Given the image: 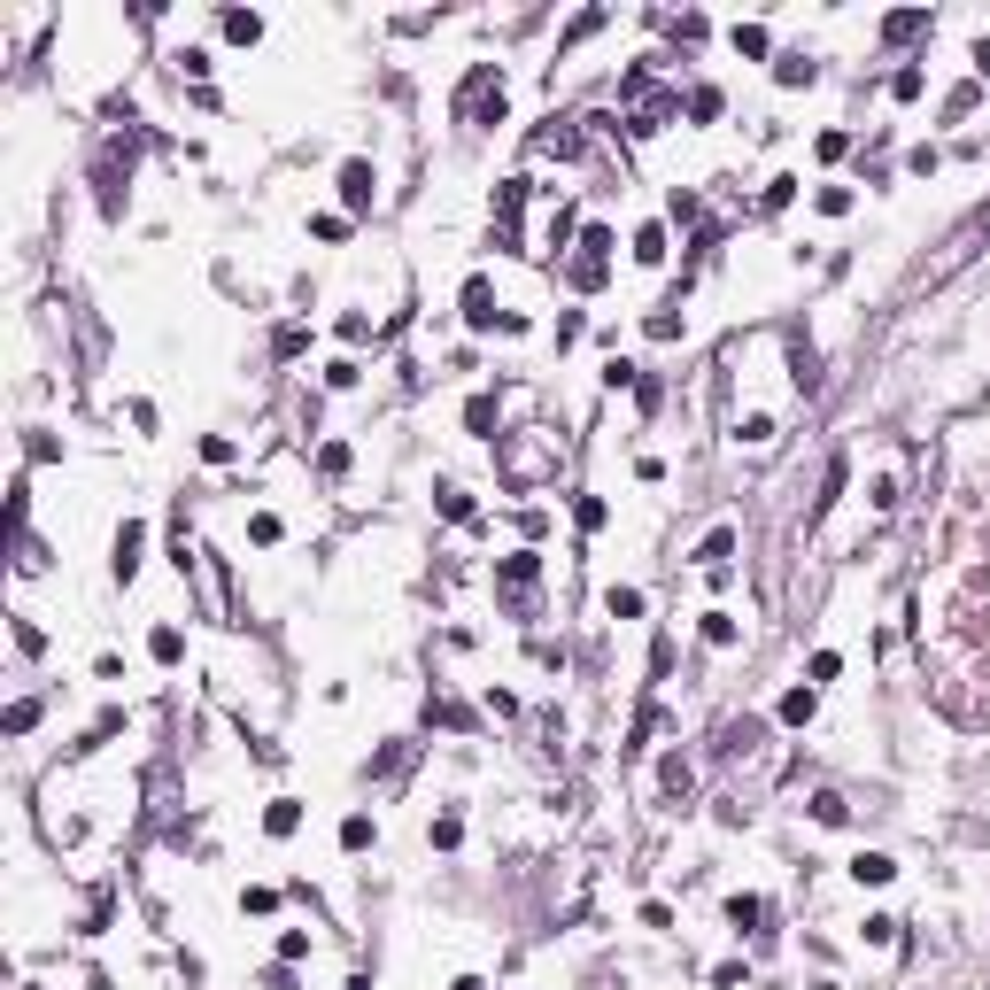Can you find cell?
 <instances>
[{"label":"cell","instance_id":"cell-17","mask_svg":"<svg viewBox=\"0 0 990 990\" xmlns=\"http://www.w3.org/2000/svg\"><path fill=\"white\" fill-rule=\"evenodd\" d=\"M434 503H441V519H472V495L457 488V480H441V488H434Z\"/></svg>","mask_w":990,"mask_h":990},{"label":"cell","instance_id":"cell-7","mask_svg":"<svg viewBox=\"0 0 990 990\" xmlns=\"http://www.w3.org/2000/svg\"><path fill=\"white\" fill-rule=\"evenodd\" d=\"M217 31H225L233 47H256V39H263V16H256V8H225V16H217Z\"/></svg>","mask_w":990,"mask_h":990},{"label":"cell","instance_id":"cell-18","mask_svg":"<svg viewBox=\"0 0 990 990\" xmlns=\"http://www.w3.org/2000/svg\"><path fill=\"white\" fill-rule=\"evenodd\" d=\"M310 952H318L310 929H279V960H310Z\"/></svg>","mask_w":990,"mask_h":990},{"label":"cell","instance_id":"cell-15","mask_svg":"<svg viewBox=\"0 0 990 990\" xmlns=\"http://www.w3.org/2000/svg\"><path fill=\"white\" fill-rule=\"evenodd\" d=\"M820 78V62H805V55H782L774 62V86H813Z\"/></svg>","mask_w":990,"mask_h":990},{"label":"cell","instance_id":"cell-9","mask_svg":"<svg viewBox=\"0 0 990 990\" xmlns=\"http://www.w3.org/2000/svg\"><path fill=\"white\" fill-rule=\"evenodd\" d=\"M697 635L712 642V650H735V642H743V619H735V612H704Z\"/></svg>","mask_w":990,"mask_h":990},{"label":"cell","instance_id":"cell-23","mask_svg":"<svg viewBox=\"0 0 990 990\" xmlns=\"http://www.w3.org/2000/svg\"><path fill=\"white\" fill-rule=\"evenodd\" d=\"M813 820H820V828H844V797H836V789H820V797H813Z\"/></svg>","mask_w":990,"mask_h":990},{"label":"cell","instance_id":"cell-8","mask_svg":"<svg viewBox=\"0 0 990 990\" xmlns=\"http://www.w3.org/2000/svg\"><path fill=\"white\" fill-rule=\"evenodd\" d=\"M294 828H302V797H271V813H263V836H279V844H287Z\"/></svg>","mask_w":990,"mask_h":990},{"label":"cell","instance_id":"cell-3","mask_svg":"<svg viewBox=\"0 0 990 990\" xmlns=\"http://www.w3.org/2000/svg\"><path fill=\"white\" fill-rule=\"evenodd\" d=\"M341 202H349V209H372V202H379V171L364 163V155H349V163H341Z\"/></svg>","mask_w":990,"mask_h":990},{"label":"cell","instance_id":"cell-31","mask_svg":"<svg viewBox=\"0 0 990 990\" xmlns=\"http://www.w3.org/2000/svg\"><path fill=\"white\" fill-rule=\"evenodd\" d=\"M279 534H287V526L271 519V511H256V519H248V542H263V550H271V542H279Z\"/></svg>","mask_w":990,"mask_h":990},{"label":"cell","instance_id":"cell-34","mask_svg":"<svg viewBox=\"0 0 990 990\" xmlns=\"http://www.w3.org/2000/svg\"><path fill=\"white\" fill-rule=\"evenodd\" d=\"M712 983L735 990V983H751V967H743V960H720V967H712Z\"/></svg>","mask_w":990,"mask_h":990},{"label":"cell","instance_id":"cell-16","mask_svg":"<svg viewBox=\"0 0 990 990\" xmlns=\"http://www.w3.org/2000/svg\"><path fill=\"white\" fill-rule=\"evenodd\" d=\"M356 379H364V364H356V356H333V364H325V387H333V395H349Z\"/></svg>","mask_w":990,"mask_h":990},{"label":"cell","instance_id":"cell-19","mask_svg":"<svg viewBox=\"0 0 990 990\" xmlns=\"http://www.w3.org/2000/svg\"><path fill=\"white\" fill-rule=\"evenodd\" d=\"M913 31H929L921 8H905V16H882V39H913Z\"/></svg>","mask_w":990,"mask_h":990},{"label":"cell","instance_id":"cell-1","mask_svg":"<svg viewBox=\"0 0 990 990\" xmlns=\"http://www.w3.org/2000/svg\"><path fill=\"white\" fill-rule=\"evenodd\" d=\"M465 325H472V333H488V325H511V310L495 302V279H488V271H472V279H465Z\"/></svg>","mask_w":990,"mask_h":990},{"label":"cell","instance_id":"cell-35","mask_svg":"<svg viewBox=\"0 0 990 990\" xmlns=\"http://www.w3.org/2000/svg\"><path fill=\"white\" fill-rule=\"evenodd\" d=\"M967 62H975V78H990V31L975 39V47H967Z\"/></svg>","mask_w":990,"mask_h":990},{"label":"cell","instance_id":"cell-5","mask_svg":"<svg viewBox=\"0 0 990 990\" xmlns=\"http://www.w3.org/2000/svg\"><path fill=\"white\" fill-rule=\"evenodd\" d=\"M851 882H859V890H882V882H898V859H890V851H859V859H851Z\"/></svg>","mask_w":990,"mask_h":990},{"label":"cell","instance_id":"cell-28","mask_svg":"<svg viewBox=\"0 0 990 990\" xmlns=\"http://www.w3.org/2000/svg\"><path fill=\"white\" fill-rule=\"evenodd\" d=\"M813 209H820V217H844V209H851V186H820Z\"/></svg>","mask_w":990,"mask_h":990},{"label":"cell","instance_id":"cell-30","mask_svg":"<svg viewBox=\"0 0 990 990\" xmlns=\"http://www.w3.org/2000/svg\"><path fill=\"white\" fill-rule=\"evenodd\" d=\"M271 349H279V356H302V349H310V325H279V341H271Z\"/></svg>","mask_w":990,"mask_h":990},{"label":"cell","instance_id":"cell-32","mask_svg":"<svg viewBox=\"0 0 990 990\" xmlns=\"http://www.w3.org/2000/svg\"><path fill=\"white\" fill-rule=\"evenodd\" d=\"M31 728H39V704H31V697L8 704V735H31Z\"/></svg>","mask_w":990,"mask_h":990},{"label":"cell","instance_id":"cell-22","mask_svg":"<svg viewBox=\"0 0 990 990\" xmlns=\"http://www.w3.org/2000/svg\"><path fill=\"white\" fill-rule=\"evenodd\" d=\"M573 519H581L588 534H604V519H612V511H604V495H581V503H573Z\"/></svg>","mask_w":990,"mask_h":990},{"label":"cell","instance_id":"cell-14","mask_svg":"<svg viewBox=\"0 0 990 990\" xmlns=\"http://www.w3.org/2000/svg\"><path fill=\"white\" fill-rule=\"evenodd\" d=\"M658 789H666V797H689V758H681V751L658 758Z\"/></svg>","mask_w":990,"mask_h":990},{"label":"cell","instance_id":"cell-27","mask_svg":"<svg viewBox=\"0 0 990 990\" xmlns=\"http://www.w3.org/2000/svg\"><path fill=\"white\" fill-rule=\"evenodd\" d=\"M859 936L882 952V944H898V921H890V913H867V929H859Z\"/></svg>","mask_w":990,"mask_h":990},{"label":"cell","instance_id":"cell-26","mask_svg":"<svg viewBox=\"0 0 990 990\" xmlns=\"http://www.w3.org/2000/svg\"><path fill=\"white\" fill-rule=\"evenodd\" d=\"M642 333H650V341H681V318H673V310H650V318H642Z\"/></svg>","mask_w":990,"mask_h":990},{"label":"cell","instance_id":"cell-33","mask_svg":"<svg viewBox=\"0 0 990 990\" xmlns=\"http://www.w3.org/2000/svg\"><path fill=\"white\" fill-rule=\"evenodd\" d=\"M874 511H898V472H874Z\"/></svg>","mask_w":990,"mask_h":990},{"label":"cell","instance_id":"cell-4","mask_svg":"<svg viewBox=\"0 0 990 990\" xmlns=\"http://www.w3.org/2000/svg\"><path fill=\"white\" fill-rule=\"evenodd\" d=\"M774 712H782V728H813L820 689H813V681H797V689H782V704H774Z\"/></svg>","mask_w":990,"mask_h":990},{"label":"cell","instance_id":"cell-2","mask_svg":"<svg viewBox=\"0 0 990 990\" xmlns=\"http://www.w3.org/2000/svg\"><path fill=\"white\" fill-rule=\"evenodd\" d=\"M140 550H147V526H140V519H124V526H117V542H109V573H117V581H140Z\"/></svg>","mask_w":990,"mask_h":990},{"label":"cell","instance_id":"cell-12","mask_svg":"<svg viewBox=\"0 0 990 990\" xmlns=\"http://www.w3.org/2000/svg\"><path fill=\"white\" fill-rule=\"evenodd\" d=\"M758 921H766V898H728V929L735 936H758Z\"/></svg>","mask_w":990,"mask_h":990},{"label":"cell","instance_id":"cell-11","mask_svg":"<svg viewBox=\"0 0 990 990\" xmlns=\"http://www.w3.org/2000/svg\"><path fill=\"white\" fill-rule=\"evenodd\" d=\"M372 844H379V820H372V813H349V820H341V851H372Z\"/></svg>","mask_w":990,"mask_h":990},{"label":"cell","instance_id":"cell-36","mask_svg":"<svg viewBox=\"0 0 990 990\" xmlns=\"http://www.w3.org/2000/svg\"><path fill=\"white\" fill-rule=\"evenodd\" d=\"M449 990H488V983H480V975H457V983H449Z\"/></svg>","mask_w":990,"mask_h":990},{"label":"cell","instance_id":"cell-13","mask_svg":"<svg viewBox=\"0 0 990 990\" xmlns=\"http://www.w3.org/2000/svg\"><path fill=\"white\" fill-rule=\"evenodd\" d=\"M635 263H642V271L666 263V225H642V233H635Z\"/></svg>","mask_w":990,"mask_h":990},{"label":"cell","instance_id":"cell-21","mask_svg":"<svg viewBox=\"0 0 990 990\" xmlns=\"http://www.w3.org/2000/svg\"><path fill=\"white\" fill-rule=\"evenodd\" d=\"M604 612H612V619H642V588H612Z\"/></svg>","mask_w":990,"mask_h":990},{"label":"cell","instance_id":"cell-20","mask_svg":"<svg viewBox=\"0 0 990 990\" xmlns=\"http://www.w3.org/2000/svg\"><path fill=\"white\" fill-rule=\"evenodd\" d=\"M766 47H774V39H766V24H735V55H766Z\"/></svg>","mask_w":990,"mask_h":990},{"label":"cell","instance_id":"cell-6","mask_svg":"<svg viewBox=\"0 0 990 990\" xmlns=\"http://www.w3.org/2000/svg\"><path fill=\"white\" fill-rule=\"evenodd\" d=\"M495 426H503V403H495V395H472V403H465V434L472 441H495Z\"/></svg>","mask_w":990,"mask_h":990},{"label":"cell","instance_id":"cell-25","mask_svg":"<svg viewBox=\"0 0 990 990\" xmlns=\"http://www.w3.org/2000/svg\"><path fill=\"white\" fill-rule=\"evenodd\" d=\"M797 202V178H766V194H758V209H789Z\"/></svg>","mask_w":990,"mask_h":990},{"label":"cell","instance_id":"cell-29","mask_svg":"<svg viewBox=\"0 0 990 990\" xmlns=\"http://www.w3.org/2000/svg\"><path fill=\"white\" fill-rule=\"evenodd\" d=\"M805 673H813V689H820V681H836V673H844V650H813V666H805Z\"/></svg>","mask_w":990,"mask_h":990},{"label":"cell","instance_id":"cell-10","mask_svg":"<svg viewBox=\"0 0 990 990\" xmlns=\"http://www.w3.org/2000/svg\"><path fill=\"white\" fill-rule=\"evenodd\" d=\"M147 658H155V666H178V658H186V635H178L171 619H163V627L147 635Z\"/></svg>","mask_w":990,"mask_h":990},{"label":"cell","instance_id":"cell-24","mask_svg":"<svg viewBox=\"0 0 990 990\" xmlns=\"http://www.w3.org/2000/svg\"><path fill=\"white\" fill-rule=\"evenodd\" d=\"M921 86H929V78H921V70H913V62H905L898 78H890V101H921Z\"/></svg>","mask_w":990,"mask_h":990}]
</instances>
